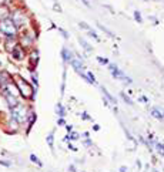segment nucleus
<instances>
[{
  "mask_svg": "<svg viewBox=\"0 0 164 172\" xmlns=\"http://www.w3.org/2000/svg\"><path fill=\"white\" fill-rule=\"evenodd\" d=\"M17 30H19V27L14 24V22L11 20L10 17H6L3 20H0V32H2V34H5L7 38L14 37Z\"/></svg>",
  "mask_w": 164,
  "mask_h": 172,
  "instance_id": "1",
  "label": "nucleus"
},
{
  "mask_svg": "<svg viewBox=\"0 0 164 172\" xmlns=\"http://www.w3.org/2000/svg\"><path fill=\"white\" fill-rule=\"evenodd\" d=\"M10 19L14 22V24H16L17 27H22L23 24L26 23V20H27V17L24 14V10H23V9H13L10 13Z\"/></svg>",
  "mask_w": 164,
  "mask_h": 172,
  "instance_id": "2",
  "label": "nucleus"
},
{
  "mask_svg": "<svg viewBox=\"0 0 164 172\" xmlns=\"http://www.w3.org/2000/svg\"><path fill=\"white\" fill-rule=\"evenodd\" d=\"M14 81L17 83V87H19V90L22 91L23 94V97H32V94H33V90H32V87L29 86L26 81L23 80L20 75H14ZM33 98V97H32Z\"/></svg>",
  "mask_w": 164,
  "mask_h": 172,
  "instance_id": "3",
  "label": "nucleus"
},
{
  "mask_svg": "<svg viewBox=\"0 0 164 172\" xmlns=\"http://www.w3.org/2000/svg\"><path fill=\"white\" fill-rule=\"evenodd\" d=\"M10 114H11V118L16 119L17 122H23L24 121V107L22 105H14V107L10 108Z\"/></svg>",
  "mask_w": 164,
  "mask_h": 172,
  "instance_id": "4",
  "label": "nucleus"
},
{
  "mask_svg": "<svg viewBox=\"0 0 164 172\" xmlns=\"http://www.w3.org/2000/svg\"><path fill=\"white\" fill-rule=\"evenodd\" d=\"M109 68L111 71V75L114 78H119V80H123V81H127V83H131V78H128L127 75H124V73L121 70H119V67L116 64H109Z\"/></svg>",
  "mask_w": 164,
  "mask_h": 172,
  "instance_id": "5",
  "label": "nucleus"
},
{
  "mask_svg": "<svg viewBox=\"0 0 164 172\" xmlns=\"http://www.w3.org/2000/svg\"><path fill=\"white\" fill-rule=\"evenodd\" d=\"M11 57L14 60H23V57H24V50H23L22 44H16V46L11 49Z\"/></svg>",
  "mask_w": 164,
  "mask_h": 172,
  "instance_id": "6",
  "label": "nucleus"
},
{
  "mask_svg": "<svg viewBox=\"0 0 164 172\" xmlns=\"http://www.w3.org/2000/svg\"><path fill=\"white\" fill-rule=\"evenodd\" d=\"M10 13H11V10L9 9V6L7 5L0 6V20H3L6 17H10Z\"/></svg>",
  "mask_w": 164,
  "mask_h": 172,
  "instance_id": "7",
  "label": "nucleus"
},
{
  "mask_svg": "<svg viewBox=\"0 0 164 172\" xmlns=\"http://www.w3.org/2000/svg\"><path fill=\"white\" fill-rule=\"evenodd\" d=\"M61 57H63V60H64L66 63H71V61H73V59H74V57H73V54H71L69 50L66 49V47L61 50Z\"/></svg>",
  "mask_w": 164,
  "mask_h": 172,
  "instance_id": "8",
  "label": "nucleus"
},
{
  "mask_svg": "<svg viewBox=\"0 0 164 172\" xmlns=\"http://www.w3.org/2000/svg\"><path fill=\"white\" fill-rule=\"evenodd\" d=\"M146 144L151 146H156V149L160 152V155H164V145H161L160 142H146Z\"/></svg>",
  "mask_w": 164,
  "mask_h": 172,
  "instance_id": "9",
  "label": "nucleus"
},
{
  "mask_svg": "<svg viewBox=\"0 0 164 172\" xmlns=\"http://www.w3.org/2000/svg\"><path fill=\"white\" fill-rule=\"evenodd\" d=\"M79 43H80V46H82V47H83L84 50H86L87 53H91V51H93V49H91V46H90V44H88L87 41H86V40H83V38H80V40H79Z\"/></svg>",
  "mask_w": 164,
  "mask_h": 172,
  "instance_id": "10",
  "label": "nucleus"
},
{
  "mask_svg": "<svg viewBox=\"0 0 164 172\" xmlns=\"http://www.w3.org/2000/svg\"><path fill=\"white\" fill-rule=\"evenodd\" d=\"M101 91H103V94L104 95H106V98H107V100H109L110 102H113V104H117V100H116L114 97H111V94H110L109 91H107V90H106V88H104V87H101Z\"/></svg>",
  "mask_w": 164,
  "mask_h": 172,
  "instance_id": "11",
  "label": "nucleus"
},
{
  "mask_svg": "<svg viewBox=\"0 0 164 172\" xmlns=\"http://www.w3.org/2000/svg\"><path fill=\"white\" fill-rule=\"evenodd\" d=\"M151 114H153V117H156L157 119H163V118H164V115L160 113L157 108H153V110H151Z\"/></svg>",
  "mask_w": 164,
  "mask_h": 172,
  "instance_id": "12",
  "label": "nucleus"
},
{
  "mask_svg": "<svg viewBox=\"0 0 164 172\" xmlns=\"http://www.w3.org/2000/svg\"><path fill=\"white\" fill-rule=\"evenodd\" d=\"M53 140H54V132H50L47 135V144H49V146L51 149H53Z\"/></svg>",
  "mask_w": 164,
  "mask_h": 172,
  "instance_id": "13",
  "label": "nucleus"
},
{
  "mask_svg": "<svg viewBox=\"0 0 164 172\" xmlns=\"http://www.w3.org/2000/svg\"><path fill=\"white\" fill-rule=\"evenodd\" d=\"M120 97L123 98V100H124V102H127L128 105H133V104H134V102H133V100H130V98H128V95H126L124 92H120Z\"/></svg>",
  "mask_w": 164,
  "mask_h": 172,
  "instance_id": "14",
  "label": "nucleus"
},
{
  "mask_svg": "<svg viewBox=\"0 0 164 172\" xmlns=\"http://www.w3.org/2000/svg\"><path fill=\"white\" fill-rule=\"evenodd\" d=\"M97 26H98V27H100V29H101V30H103V32H104V33H107V34H109L110 37H114V34H113V33L110 32V30H109V29H107V27H104V26H103V24H100V23H97Z\"/></svg>",
  "mask_w": 164,
  "mask_h": 172,
  "instance_id": "15",
  "label": "nucleus"
},
{
  "mask_svg": "<svg viewBox=\"0 0 164 172\" xmlns=\"http://www.w3.org/2000/svg\"><path fill=\"white\" fill-rule=\"evenodd\" d=\"M30 161L34 162V164H37V167H42V165H43V164H42V161H40V159H39L36 155H30Z\"/></svg>",
  "mask_w": 164,
  "mask_h": 172,
  "instance_id": "16",
  "label": "nucleus"
},
{
  "mask_svg": "<svg viewBox=\"0 0 164 172\" xmlns=\"http://www.w3.org/2000/svg\"><path fill=\"white\" fill-rule=\"evenodd\" d=\"M88 36H90V37H93L96 41H101V40H100V37H98L97 34H96V32H93V30H88Z\"/></svg>",
  "mask_w": 164,
  "mask_h": 172,
  "instance_id": "17",
  "label": "nucleus"
},
{
  "mask_svg": "<svg viewBox=\"0 0 164 172\" xmlns=\"http://www.w3.org/2000/svg\"><path fill=\"white\" fill-rule=\"evenodd\" d=\"M86 75H87V78H88V83L96 84V78H94V75L91 74V73H86Z\"/></svg>",
  "mask_w": 164,
  "mask_h": 172,
  "instance_id": "18",
  "label": "nucleus"
},
{
  "mask_svg": "<svg viewBox=\"0 0 164 172\" xmlns=\"http://www.w3.org/2000/svg\"><path fill=\"white\" fill-rule=\"evenodd\" d=\"M97 61L100 64H109V60L106 59V57H97Z\"/></svg>",
  "mask_w": 164,
  "mask_h": 172,
  "instance_id": "19",
  "label": "nucleus"
},
{
  "mask_svg": "<svg viewBox=\"0 0 164 172\" xmlns=\"http://www.w3.org/2000/svg\"><path fill=\"white\" fill-rule=\"evenodd\" d=\"M79 26L82 27V29H84V30H87V32L90 30V27H88V24H87V23H84V22H80V23H79Z\"/></svg>",
  "mask_w": 164,
  "mask_h": 172,
  "instance_id": "20",
  "label": "nucleus"
},
{
  "mask_svg": "<svg viewBox=\"0 0 164 172\" xmlns=\"http://www.w3.org/2000/svg\"><path fill=\"white\" fill-rule=\"evenodd\" d=\"M134 19H136L137 22H141V16H140L138 11H134Z\"/></svg>",
  "mask_w": 164,
  "mask_h": 172,
  "instance_id": "21",
  "label": "nucleus"
},
{
  "mask_svg": "<svg viewBox=\"0 0 164 172\" xmlns=\"http://www.w3.org/2000/svg\"><path fill=\"white\" fill-rule=\"evenodd\" d=\"M57 30H59V32H60L61 34H63V37H64V38H69V34H67V33H66L64 30H63V29H59V27H57Z\"/></svg>",
  "mask_w": 164,
  "mask_h": 172,
  "instance_id": "22",
  "label": "nucleus"
},
{
  "mask_svg": "<svg viewBox=\"0 0 164 172\" xmlns=\"http://www.w3.org/2000/svg\"><path fill=\"white\" fill-rule=\"evenodd\" d=\"M57 107H59V115H60V117H63V115H64V110H63V107H61L60 104H59Z\"/></svg>",
  "mask_w": 164,
  "mask_h": 172,
  "instance_id": "23",
  "label": "nucleus"
},
{
  "mask_svg": "<svg viewBox=\"0 0 164 172\" xmlns=\"http://www.w3.org/2000/svg\"><path fill=\"white\" fill-rule=\"evenodd\" d=\"M0 165H3V167H10L11 164L9 161H0Z\"/></svg>",
  "mask_w": 164,
  "mask_h": 172,
  "instance_id": "24",
  "label": "nucleus"
},
{
  "mask_svg": "<svg viewBox=\"0 0 164 172\" xmlns=\"http://www.w3.org/2000/svg\"><path fill=\"white\" fill-rule=\"evenodd\" d=\"M82 117H83V118H86L87 121H91V118H90V117H88V115H87L86 113H83V114H82Z\"/></svg>",
  "mask_w": 164,
  "mask_h": 172,
  "instance_id": "25",
  "label": "nucleus"
},
{
  "mask_svg": "<svg viewBox=\"0 0 164 172\" xmlns=\"http://www.w3.org/2000/svg\"><path fill=\"white\" fill-rule=\"evenodd\" d=\"M80 2H82V3H83L84 6H86V7H90V5H88V2H87V0H80Z\"/></svg>",
  "mask_w": 164,
  "mask_h": 172,
  "instance_id": "26",
  "label": "nucleus"
},
{
  "mask_svg": "<svg viewBox=\"0 0 164 172\" xmlns=\"http://www.w3.org/2000/svg\"><path fill=\"white\" fill-rule=\"evenodd\" d=\"M84 145L90 146V145H91V141H90V140H86V141H84Z\"/></svg>",
  "mask_w": 164,
  "mask_h": 172,
  "instance_id": "27",
  "label": "nucleus"
},
{
  "mask_svg": "<svg viewBox=\"0 0 164 172\" xmlns=\"http://www.w3.org/2000/svg\"><path fill=\"white\" fill-rule=\"evenodd\" d=\"M59 124H60V125H63V124H64V119H63V117H60V119H59Z\"/></svg>",
  "mask_w": 164,
  "mask_h": 172,
  "instance_id": "28",
  "label": "nucleus"
},
{
  "mask_svg": "<svg viewBox=\"0 0 164 172\" xmlns=\"http://www.w3.org/2000/svg\"><path fill=\"white\" fill-rule=\"evenodd\" d=\"M120 172H127V169H126L124 167H121V168H120Z\"/></svg>",
  "mask_w": 164,
  "mask_h": 172,
  "instance_id": "29",
  "label": "nucleus"
},
{
  "mask_svg": "<svg viewBox=\"0 0 164 172\" xmlns=\"http://www.w3.org/2000/svg\"><path fill=\"white\" fill-rule=\"evenodd\" d=\"M71 128H73L71 125H67V131H69V132H71Z\"/></svg>",
  "mask_w": 164,
  "mask_h": 172,
  "instance_id": "30",
  "label": "nucleus"
}]
</instances>
